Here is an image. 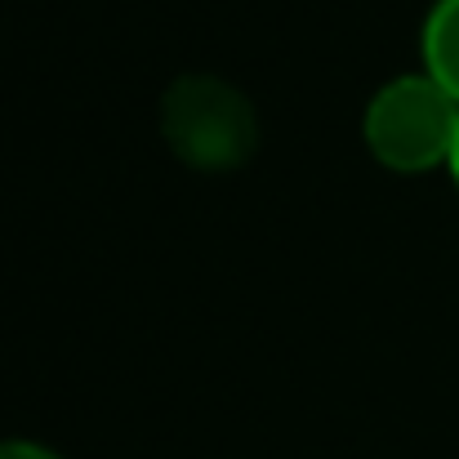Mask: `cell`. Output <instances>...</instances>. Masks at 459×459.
Segmentation results:
<instances>
[{
  "mask_svg": "<svg viewBox=\"0 0 459 459\" xmlns=\"http://www.w3.org/2000/svg\"><path fill=\"white\" fill-rule=\"evenodd\" d=\"M0 459H63V455L40 446V442H27V437H0Z\"/></svg>",
  "mask_w": 459,
  "mask_h": 459,
  "instance_id": "cell-4",
  "label": "cell"
},
{
  "mask_svg": "<svg viewBox=\"0 0 459 459\" xmlns=\"http://www.w3.org/2000/svg\"><path fill=\"white\" fill-rule=\"evenodd\" d=\"M424 72L459 103V0H433L420 31Z\"/></svg>",
  "mask_w": 459,
  "mask_h": 459,
  "instance_id": "cell-3",
  "label": "cell"
},
{
  "mask_svg": "<svg viewBox=\"0 0 459 459\" xmlns=\"http://www.w3.org/2000/svg\"><path fill=\"white\" fill-rule=\"evenodd\" d=\"M446 169H451V178H455V187H459V134H455V148H451V160H446Z\"/></svg>",
  "mask_w": 459,
  "mask_h": 459,
  "instance_id": "cell-5",
  "label": "cell"
},
{
  "mask_svg": "<svg viewBox=\"0 0 459 459\" xmlns=\"http://www.w3.org/2000/svg\"><path fill=\"white\" fill-rule=\"evenodd\" d=\"M160 139L183 165L201 174H228L259 152V112L232 81L214 72H187L160 94Z\"/></svg>",
  "mask_w": 459,
  "mask_h": 459,
  "instance_id": "cell-1",
  "label": "cell"
},
{
  "mask_svg": "<svg viewBox=\"0 0 459 459\" xmlns=\"http://www.w3.org/2000/svg\"><path fill=\"white\" fill-rule=\"evenodd\" d=\"M459 134V103L429 76L406 72L384 81L361 117L366 152L393 174H429L451 160Z\"/></svg>",
  "mask_w": 459,
  "mask_h": 459,
  "instance_id": "cell-2",
  "label": "cell"
}]
</instances>
